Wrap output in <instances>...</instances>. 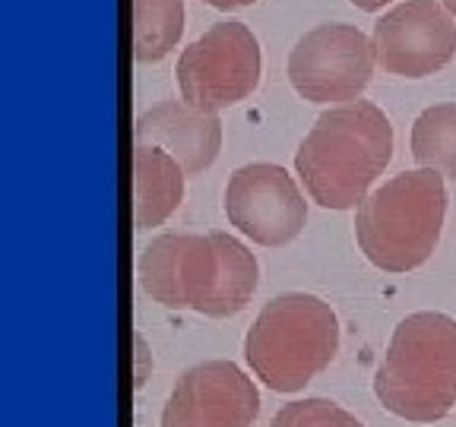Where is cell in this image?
<instances>
[{
  "instance_id": "obj_16",
  "label": "cell",
  "mask_w": 456,
  "mask_h": 427,
  "mask_svg": "<svg viewBox=\"0 0 456 427\" xmlns=\"http://www.w3.org/2000/svg\"><path fill=\"white\" fill-rule=\"evenodd\" d=\"M270 427H364L352 412L330 402V399H301L289 402L273 415Z\"/></svg>"
},
{
  "instance_id": "obj_4",
  "label": "cell",
  "mask_w": 456,
  "mask_h": 427,
  "mask_svg": "<svg viewBox=\"0 0 456 427\" xmlns=\"http://www.w3.org/2000/svg\"><path fill=\"white\" fill-rule=\"evenodd\" d=\"M339 355L336 310L317 294L289 292L266 301L244 335L254 377L273 392H298Z\"/></svg>"
},
{
  "instance_id": "obj_13",
  "label": "cell",
  "mask_w": 456,
  "mask_h": 427,
  "mask_svg": "<svg viewBox=\"0 0 456 427\" xmlns=\"http://www.w3.org/2000/svg\"><path fill=\"white\" fill-rule=\"evenodd\" d=\"M209 241L216 250V266L207 294L197 304V313L213 317V320H228V317H238L254 298L256 282H260V263L248 244L225 231H209Z\"/></svg>"
},
{
  "instance_id": "obj_5",
  "label": "cell",
  "mask_w": 456,
  "mask_h": 427,
  "mask_svg": "<svg viewBox=\"0 0 456 427\" xmlns=\"http://www.w3.org/2000/svg\"><path fill=\"white\" fill-rule=\"evenodd\" d=\"M264 73L260 42L244 22L228 20L207 28L178 57L175 79L187 105L219 114L244 101Z\"/></svg>"
},
{
  "instance_id": "obj_6",
  "label": "cell",
  "mask_w": 456,
  "mask_h": 427,
  "mask_svg": "<svg viewBox=\"0 0 456 427\" xmlns=\"http://www.w3.org/2000/svg\"><path fill=\"white\" fill-rule=\"evenodd\" d=\"M378 67L374 42L349 22H323L295 42L289 54V83L314 105L358 101Z\"/></svg>"
},
{
  "instance_id": "obj_18",
  "label": "cell",
  "mask_w": 456,
  "mask_h": 427,
  "mask_svg": "<svg viewBox=\"0 0 456 427\" xmlns=\"http://www.w3.org/2000/svg\"><path fill=\"white\" fill-rule=\"evenodd\" d=\"M203 4H209L213 10H244L250 4H256V0H203Z\"/></svg>"
},
{
  "instance_id": "obj_19",
  "label": "cell",
  "mask_w": 456,
  "mask_h": 427,
  "mask_svg": "<svg viewBox=\"0 0 456 427\" xmlns=\"http://www.w3.org/2000/svg\"><path fill=\"white\" fill-rule=\"evenodd\" d=\"M358 10H364V13H378L380 7H387V4H393V0H352Z\"/></svg>"
},
{
  "instance_id": "obj_14",
  "label": "cell",
  "mask_w": 456,
  "mask_h": 427,
  "mask_svg": "<svg viewBox=\"0 0 456 427\" xmlns=\"http://www.w3.org/2000/svg\"><path fill=\"white\" fill-rule=\"evenodd\" d=\"M184 36V0H134L136 64H159Z\"/></svg>"
},
{
  "instance_id": "obj_17",
  "label": "cell",
  "mask_w": 456,
  "mask_h": 427,
  "mask_svg": "<svg viewBox=\"0 0 456 427\" xmlns=\"http://www.w3.org/2000/svg\"><path fill=\"white\" fill-rule=\"evenodd\" d=\"M134 345H136V386L146 383V374H150V345L142 335H134Z\"/></svg>"
},
{
  "instance_id": "obj_10",
  "label": "cell",
  "mask_w": 456,
  "mask_h": 427,
  "mask_svg": "<svg viewBox=\"0 0 456 427\" xmlns=\"http://www.w3.org/2000/svg\"><path fill=\"white\" fill-rule=\"evenodd\" d=\"M216 250L209 235H159L136 260L142 292L171 310H197L213 278Z\"/></svg>"
},
{
  "instance_id": "obj_12",
  "label": "cell",
  "mask_w": 456,
  "mask_h": 427,
  "mask_svg": "<svg viewBox=\"0 0 456 427\" xmlns=\"http://www.w3.org/2000/svg\"><path fill=\"white\" fill-rule=\"evenodd\" d=\"M187 190V171L159 146L134 142V225L152 231L178 213Z\"/></svg>"
},
{
  "instance_id": "obj_9",
  "label": "cell",
  "mask_w": 456,
  "mask_h": 427,
  "mask_svg": "<svg viewBox=\"0 0 456 427\" xmlns=\"http://www.w3.org/2000/svg\"><path fill=\"white\" fill-rule=\"evenodd\" d=\"M260 415L256 383L235 361L184 370L162 408V427H250Z\"/></svg>"
},
{
  "instance_id": "obj_8",
  "label": "cell",
  "mask_w": 456,
  "mask_h": 427,
  "mask_svg": "<svg viewBox=\"0 0 456 427\" xmlns=\"http://www.w3.org/2000/svg\"><path fill=\"white\" fill-rule=\"evenodd\" d=\"M380 70L425 79L456 57V16L441 0H403L370 32Z\"/></svg>"
},
{
  "instance_id": "obj_3",
  "label": "cell",
  "mask_w": 456,
  "mask_h": 427,
  "mask_svg": "<svg viewBox=\"0 0 456 427\" xmlns=\"http://www.w3.org/2000/svg\"><path fill=\"white\" fill-rule=\"evenodd\" d=\"M447 219L444 174L431 168L403 171L355 209V238L370 266L412 272L435 256Z\"/></svg>"
},
{
  "instance_id": "obj_11",
  "label": "cell",
  "mask_w": 456,
  "mask_h": 427,
  "mask_svg": "<svg viewBox=\"0 0 456 427\" xmlns=\"http://www.w3.org/2000/svg\"><path fill=\"white\" fill-rule=\"evenodd\" d=\"M134 142L159 146L178 158L187 174H203L222 152V121L184 99H165L136 117Z\"/></svg>"
},
{
  "instance_id": "obj_2",
  "label": "cell",
  "mask_w": 456,
  "mask_h": 427,
  "mask_svg": "<svg viewBox=\"0 0 456 427\" xmlns=\"http://www.w3.org/2000/svg\"><path fill=\"white\" fill-rule=\"evenodd\" d=\"M374 396L390 415L435 424L456 406V320L441 310L409 313L393 329Z\"/></svg>"
},
{
  "instance_id": "obj_7",
  "label": "cell",
  "mask_w": 456,
  "mask_h": 427,
  "mask_svg": "<svg viewBox=\"0 0 456 427\" xmlns=\"http://www.w3.org/2000/svg\"><path fill=\"white\" fill-rule=\"evenodd\" d=\"M225 215L248 241L260 247H285L305 231L307 203L298 181L282 165L250 162L228 178Z\"/></svg>"
},
{
  "instance_id": "obj_1",
  "label": "cell",
  "mask_w": 456,
  "mask_h": 427,
  "mask_svg": "<svg viewBox=\"0 0 456 427\" xmlns=\"http://www.w3.org/2000/svg\"><path fill=\"white\" fill-rule=\"evenodd\" d=\"M393 158V124L374 101L333 105L314 121L295 152L307 197L323 209L362 206Z\"/></svg>"
},
{
  "instance_id": "obj_20",
  "label": "cell",
  "mask_w": 456,
  "mask_h": 427,
  "mask_svg": "<svg viewBox=\"0 0 456 427\" xmlns=\"http://www.w3.org/2000/svg\"><path fill=\"white\" fill-rule=\"evenodd\" d=\"M441 4H444V7H447V10H450V13H453V16H456V0H441Z\"/></svg>"
},
{
  "instance_id": "obj_15",
  "label": "cell",
  "mask_w": 456,
  "mask_h": 427,
  "mask_svg": "<svg viewBox=\"0 0 456 427\" xmlns=\"http://www.w3.org/2000/svg\"><path fill=\"white\" fill-rule=\"evenodd\" d=\"M412 158L419 168H431L456 181V101L431 105L412 124Z\"/></svg>"
}]
</instances>
